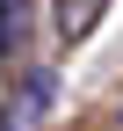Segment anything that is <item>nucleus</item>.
Listing matches in <instances>:
<instances>
[{"label":"nucleus","instance_id":"nucleus-1","mask_svg":"<svg viewBox=\"0 0 123 131\" xmlns=\"http://www.w3.org/2000/svg\"><path fill=\"white\" fill-rule=\"evenodd\" d=\"M51 109H58V73L51 66H22L7 102H0V131H43Z\"/></svg>","mask_w":123,"mask_h":131},{"label":"nucleus","instance_id":"nucleus-2","mask_svg":"<svg viewBox=\"0 0 123 131\" xmlns=\"http://www.w3.org/2000/svg\"><path fill=\"white\" fill-rule=\"evenodd\" d=\"M29 37H36V0H0V58L22 66L29 58Z\"/></svg>","mask_w":123,"mask_h":131},{"label":"nucleus","instance_id":"nucleus-3","mask_svg":"<svg viewBox=\"0 0 123 131\" xmlns=\"http://www.w3.org/2000/svg\"><path fill=\"white\" fill-rule=\"evenodd\" d=\"M101 15H109V0H51V29L58 44H87L101 29Z\"/></svg>","mask_w":123,"mask_h":131},{"label":"nucleus","instance_id":"nucleus-4","mask_svg":"<svg viewBox=\"0 0 123 131\" xmlns=\"http://www.w3.org/2000/svg\"><path fill=\"white\" fill-rule=\"evenodd\" d=\"M116 117H123V109H116Z\"/></svg>","mask_w":123,"mask_h":131}]
</instances>
